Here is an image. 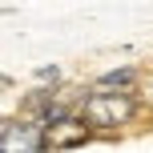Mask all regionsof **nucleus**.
<instances>
[{"label":"nucleus","instance_id":"nucleus-1","mask_svg":"<svg viewBox=\"0 0 153 153\" xmlns=\"http://www.w3.org/2000/svg\"><path fill=\"white\" fill-rule=\"evenodd\" d=\"M137 105H141V97H133V93L97 85L89 97H81V117L89 121V129L109 133V129H121V125H129L133 117H137Z\"/></svg>","mask_w":153,"mask_h":153},{"label":"nucleus","instance_id":"nucleus-2","mask_svg":"<svg viewBox=\"0 0 153 153\" xmlns=\"http://www.w3.org/2000/svg\"><path fill=\"white\" fill-rule=\"evenodd\" d=\"M53 141H48V125L45 121H36V117H24V121H4V149L12 153V149H32V153H40V149H48Z\"/></svg>","mask_w":153,"mask_h":153},{"label":"nucleus","instance_id":"nucleus-3","mask_svg":"<svg viewBox=\"0 0 153 153\" xmlns=\"http://www.w3.org/2000/svg\"><path fill=\"white\" fill-rule=\"evenodd\" d=\"M137 81H141L137 69H109L97 85H105V89H137Z\"/></svg>","mask_w":153,"mask_h":153},{"label":"nucleus","instance_id":"nucleus-4","mask_svg":"<svg viewBox=\"0 0 153 153\" xmlns=\"http://www.w3.org/2000/svg\"><path fill=\"white\" fill-rule=\"evenodd\" d=\"M137 97H141V105H149V109H153V73L137 81Z\"/></svg>","mask_w":153,"mask_h":153}]
</instances>
